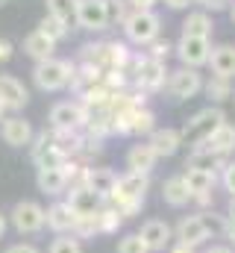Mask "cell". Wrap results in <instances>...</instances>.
<instances>
[{"instance_id": "obj_1", "label": "cell", "mask_w": 235, "mask_h": 253, "mask_svg": "<svg viewBox=\"0 0 235 253\" xmlns=\"http://www.w3.org/2000/svg\"><path fill=\"white\" fill-rule=\"evenodd\" d=\"M120 27H123V36H126V42H132V44H138V47H147V44H153V42L159 39V33H162V21H159V15H156L153 9H150V12L132 9Z\"/></svg>"}, {"instance_id": "obj_2", "label": "cell", "mask_w": 235, "mask_h": 253, "mask_svg": "<svg viewBox=\"0 0 235 253\" xmlns=\"http://www.w3.org/2000/svg\"><path fill=\"white\" fill-rule=\"evenodd\" d=\"M221 124H224V112H221L218 106H206V109H200L194 118L185 121V126L179 129V135H182V141L200 147V144H206V138H209Z\"/></svg>"}, {"instance_id": "obj_3", "label": "cell", "mask_w": 235, "mask_h": 253, "mask_svg": "<svg viewBox=\"0 0 235 253\" xmlns=\"http://www.w3.org/2000/svg\"><path fill=\"white\" fill-rule=\"evenodd\" d=\"M74 65L71 59H47V62H39L36 65V71H33V77H36V85L41 88V91H59V88H65V85H71V80H74Z\"/></svg>"}, {"instance_id": "obj_4", "label": "cell", "mask_w": 235, "mask_h": 253, "mask_svg": "<svg viewBox=\"0 0 235 253\" xmlns=\"http://www.w3.org/2000/svg\"><path fill=\"white\" fill-rule=\"evenodd\" d=\"M176 56L182 59V68H200V65H209L212 56V39H194V36H179L176 42Z\"/></svg>"}, {"instance_id": "obj_5", "label": "cell", "mask_w": 235, "mask_h": 253, "mask_svg": "<svg viewBox=\"0 0 235 253\" xmlns=\"http://www.w3.org/2000/svg\"><path fill=\"white\" fill-rule=\"evenodd\" d=\"M85 118H88V109L82 103L62 100L50 109V124L56 132H77L79 126H85Z\"/></svg>"}, {"instance_id": "obj_6", "label": "cell", "mask_w": 235, "mask_h": 253, "mask_svg": "<svg viewBox=\"0 0 235 253\" xmlns=\"http://www.w3.org/2000/svg\"><path fill=\"white\" fill-rule=\"evenodd\" d=\"M77 27L100 33L109 27V3L106 0H79L77 6Z\"/></svg>"}, {"instance_id": "obj_7", "label": "cell", "mask_w": 235, "mask_h": 253, "mask_svg": "<svg viewBox=\"0 0 235 253\" xmlns=\"http://www.w3.org/2000/svg\"><path fill=\"white\" fill-rule=\"evenodd\" d=\"M165 74H168V68L162 59H150V56H141L138 59V68H135V85L141 88V91H156V88H162L165 85Z\"/></svg>"}, {"instance_id": "obj_8", "label": "cell", "mask_w": 235, "mask_h": 253, "mask_svg": "<svg viewBox=\"0 0 235 253\" xmlns=\"http://www.w3.org/2000/svg\"><path fill=\"white\" fill-rule=\"evenodd\" d=\"M200 88H203V77L194 68H179V71H174L168 77V91H171V97H176V100H188Z\"/></svg>"}, {"instance_id": "obj_9", "label": "cell", "mask_w": 235, "mask_h": 253, "mask_svg": "<svg viewBox=\"0 0 235 253\" xmlns=\"http://www.w3.org/2000/svg\"><path fill=\"white\" fill-rule=\"evenodd\" d=\"M12 221H15V227H18L21 233H36V230H41V227H44L47 212H44L39 203L24 200V203H18V206L12 209Z\"/></svg>"}, {"instance_id": "obj_10", "label": "cell", "mask_w": 235, "mask_h": 253, "mask_svg": "<svg viewBox=\"0 0 235 253\" xmlns=\"http://www.w3.org/2000/svg\"><path fill=\"white\" fill-rule=\"evenodd\" d=\"M33 159H36V165H39V168H62V165L68 162V156L59 150L56 138H53V135H47V132H41V135H39V141L33 144Z\"/></svg>"}, {"instance_id": "obj_11", "label": "cell", "mask_w": 235, "mask_h": 253, "mask_svg": "<svg viewBox=\"0 0 235 253\" xmlns=\"http://www.w3.org/2000/svg\"><path fill=\"white\" fill-rule=\"evenodd\" d=\"M27 100H30V94H27L24 83L12 74H0V103H3V109H21V106H27Z\"/></svg>"}, {"instance_id": "obj_12", "label": "cell", "mask_w": 235, "mask_h": 253, "mask_svg": "<svg viewBox=\"0 0 235 253\" xmlns=\"http://www.w3.org/2000/svg\"><path fill=\"white\" fill-rule=\"evenodd\" d=\"M68 206H71V212L77 215V221H79V218H94V215L100 212V194H94L91 189L79 186V189L71 194Z\"/></svg>"}, {"instance_id": "obj_13", "label": "cell", "mask_w": 235, "mask_h": 253, "mask_svg": "<svg viewBox=\"0 0 235 253\" xmlns=\"http://www.w3.org/2000/svg\"><path fill=\"white\" fill-rule=\"evenodd\" d=\"M0 135H3L6 144H12V147H24V144L33 141V126H30V121H24V118L15 115V118H6V121H3Z\"/></svg>"}, {"instance_id": "obj_14", "label": "cell", "mask_w": 235, "mask_h": 253, "mask_svg": "<svg viewBox=\"0 0 235 253\" xmlns=\"http://www.w3.org/2000/svg\"><path fill=\"white\" fill-rule=\"evenodd\" d=\"M82 183H85V189H91L94 194L109 197L118 186V177L109 168H88V171H82Z\"/></svg>"}, {"instance_id": "obj_15", "label": "cell", "mask_w": 235, "mask_h": 253, "mask_svg": "<svg viewBox=\"0 0 235 253\" xmlns=\"http://www.w3.org/2000/svg\"><path fill=\"white\" fill-rule=\"evenodd\" d=\"M53 50H56V42L53 39H47L44 33H30L27 39H24V53L27 56H33L36 62H47V59H53Z\"/></svg>"}, {"instance_id": "obj_16", "label": "cell", "mask_w": 235, "mask_h": 253, "mask_svg": "<svg viewBox=\"0 0 235 253\" xmlns=\"http://www.w3.org/2000/svg\"><path fill=\"white\" fill-rule=\"evenodd\" d=\"M176 236H179V242H182V245H188V248H194V245H200L203 239H209V230H206L203 215H194V218L179 221Z\"/></svg>"}, {"instance_id": "obj_17", "label": "cell", "mask_w": 235, "mask_h": 253, "mask_svg": "<svg viewBox=\"0 0 235 253\" xmlns=\"http://www.w3.org/2000/svg\"><path fill=\"white\" fill-rule=\"evenodd\" d=\"M209 65H212L215 77L233 80V77H235V47H233V44H221V47H212Z\"/></svg>"}, {"instance_id": "obj_18", "label": "cell", "mask_w": 235, "mask_h": 253, "mask_svg": "<svg viewBox=\"0 0 235 253\" xmlns=\"http://www.w3.org/2000/svg\"><path fill=\"white\" fill-rule=\"evenodd\" d=\"M212 30H215V24H212V15H209L206 9H200V12H188V18L182 21V36L212 39Z\"/></svg>"}, {"instance_id": "obj_19", "label": "cell", "mask_w": 235, "mask_h": 253, "mask_svg": "<svg viewBox=\"0 0 235 253\" xmlns=\"http://www.w3.org/2000/svg\"><path fill=\"white\" fill-rule=\"evenodd\" d=\"M156 150H153V144L147 141V144H135L129 153H126V165H129V171H135V174H147L153 165H156Z\"/></svg>"}, {"instance_id": "obj_20", "label": "cell", "mask_w": 235, "mask_h": 253, "mask_svg": "<svg viewBox=\"0 0 235 253\" xmlns=\"http://www.w3.org/2000/svg\"><path fill=\"white\" fill-rule=\"evenodd\" d=\"M200 147H209V150H215L218 156L233 153V150H235V126L224 121V124L218 126L209 138H206V144H200Z\"/></svg>"}, {"instance_id": "obj_21", "label": "cell", "mask_w": 235, "mask_h": 253, "mask_svg": "<svg viewBox=\"0 0 235 253\" xmlns=\"http://www.w3.org/2000/svg\"><path fill=\"white\" fill-rule=\"evenodd\" d=\"M150 144H153L156 156H174L176 150H179V144H182V135H179V129H171V126H165V129H153Z\"/></svg>"}, {"instance_id": "obj_22", "label": "cell", "mask_w": 235, "mask_h": 253, "mask_svg": "<svg viewBox=\"0 0 235 253\" xmlns=\"http://www.w3.org/2000/svg\"><path fill=\"white\" fill-rule=\"evenodd\" d=\"M138 236L144 239L147 251H162V248L168 245V239H171V227H168L165 221H147Z\"/></svg>"}, {"instance_id": "obj_23", "label": "cell", "mask_w": 235, "mask_h": 253, "mask_svg": "<svg viewBox=\"0 0 235 253\" xmlns=\"http://www.w3.org/2000/svg\"><path fill=\"white\" fill-rule=\"evenodd\" d=\"M185 186L191 191V197H200V200H209V191L215 186V174H209V171H197V168H188L185 171Z\"/></svg>"}, {"instance_id": "obj_24", "label": "cell", "mask_w": 235, "mask_h": 253, "mask_svg": "<svg viewBox=\"0 0 235 253\" xmlns=\"http://www.w3.org/2000/svg\"><path fill=\"white\" fill-rule=\"evenodd\" d=\"M221 162H224V156H218L215 150H209V147H194L191 156H188V162H185V168H197V171L215 174V168H221Z\"/></svg>"}, {"instance_id": "obj_25", "label": "cell", "mask_w": 235, "mask_h": 253, "mask_svg": "<svg viewBox=\"0 0 235 253\" xmlns=\"http://www.w3.org/2000/svg\"><path fill=\"white\" fill-rule=\"evenodd\" d=\"M68 186V177L62 168H39V189L44 194H59Z\"/></svg>"}, {"instance_id": "obj_26", "label": "cell", "mask_w": 235, "mask_h": 253, "mask_svg": "<svg viewBox=\"0 0 235 253\" xmlns=\"http://www.w3.org/2000/svg\"><path fill=\"white\" fill-rule=\"evenodd\" d=\"M47 224H50L56 233H65V230H74V227H77V215L71 212L68 203H56L53 209H47Z\"/></svg>"}, {"instance_id": "obj_27", "label": "cell", "mask_w": 235, "mask_h": 253, "mask_svg": "<svg viewBox=\"0 0 235 253\" xmlns=\"http://www.w3.org/2000/svg\"><path fill=\"white\" fill-rule=\"evenodd\" d=\"M162 197H165V203H171V206H185V203L191 200V191H188V186H185L182 177H171V180L162 186Z\"/></svg>"}, {"instance_id": "obj_28", "label": "cell", "mask_w": 235, "mask_h": 253, "mask_svg": "<svg viewBox=\"0 0 235 253\" xmlns=\"http://www.w3.org/2000/svg\"><path fill=\"white\" fill-rule=\"evenodd\" d=\"M47 3V15H53L59 18L62 24H77V6H79V0H44Z\"/></svg>"}, {"instance_id": "obj_29", "label": "cell", "mask_w": 235, "mask_h": 253, "mask_svg": "<svg viewBox=\"0 0 235 253\" xmlns=\"http://www.w3.org/2000/svg\"><path fill=\"white\" fill-rule=\"evenodd\" d=\"M39 33H44L47 39H53V42L59 44V42L71 33V27H68V24H62V21L53 18V15H44V18L39 21Z\"/></svg>"}, {"instance_id": "obj_30", "label": "cell", "mask_w": 235, "mask_h": 253, "mask_svg": "<svg viewBox=\"0 0 235 253\" xmlns=\"http://www.w3.org/2000/svg\"><path fill=\"white\" fill-rule=\"evenodd\" d=\"M203 88H206V94H209L212 100H218V103L233 97V85H230V80H224V77H215V74H212V80H209Z\"/></svg>"}, {"instance_id": "obj_31", "label": "cell", "mask_w": 235, "mask_h": 253, "mask_svg": "<svg viewBox=\"0 0 235 253\" xmlns=\"http://www.w3.org/2000/svg\"><path fill=\"white\" fill-rule=\"evenodd\" d=\"M153 112L150 109H144V106H138L135 112H132V121H129V132H150L153 129Z\"/></svg>"}, {"instance_id": "obj_32", "label": "cell", "mask_w": 235, "mask_h": 253, "mask_svg": "<svg viewBox=\"0 0 235 253\" xmlns=\"http://www.w3.org/2000/svg\"><path fill=\"white\" fill-rule=\"evenodd\" d=\"M106 3H109V24H112V21L123 24V21H126V15L132 12V6H129L126 0H106Z\"/></svg>"}, {"instance_id": "obj_33", "label": "cell", "mask_w": 235, "mask_h": 253, "mask_svg": "<svg viewBox=\"0 0 235 253\" xmlns=\"http://www.w3.org/2000/svg\"><path fill=\"white\" fill-rule=\"evenodd\" d=\"M118 253H147V245L141 236H126V239H120Z\"/></svg>"}, {"instance_id": "obj_34", "label": "cell", "mask_w": 235, "mask_h": 253, "mask_svg": "<svg viewBox=\"0 0 235 253\" xmlns=\"http://www.w3.org/2000/svg\"><path fill=\"white\" fill-rule=\"evenodd\" d=\"M147 47H150V53H147V56H150V59H162V62H165V59H168V53L174 50L168 39H165V42H162V39H156V42H153V44H147Z\"/></svg>"}, {"instance_id": "obj_35", "label": "cell", "mask_w": 235, "mask_h": 253, "mask_svg": "<svg viewBox=\"0 0 235 253\" xmlns=\"http://www.w3.org/2000/svg\"><path fill=\"white\" fill-rule=\"evenodd\" d=\"M50 253H82V248L77 239H56L50 245Z\"/></svg>"}, {"instance_id": "obj_36", "label": "cell", "mask_w": 235, "mask_h": 253, "mask_svg": "<svg viewBox=\"0 0 235 253\" xmlns=\"http://www.w3.org/2000/svg\"><path fill=\"white\" fill-rule=\"evenodd\" d=\"M224 186H227V191H233V197H235V162H230L224 168Z\"/></svg>"}, {"instance_id": "obj_37", "label": "cell", "mask_w": 235, "mask_h": 253, "mask_svg": "<svg viewBox=\"0 0 235 253\" xmlns=\"http://www.w3.org/2000/svg\"><path fill=\"white\" fill-rule=\"evenodd\" d=\"M12 53H15V44L9 39H0V62H9Z\"/></svg>"}, {"instance_id": "obj_38", "label": "cell", "mask_w": 235, "mask_h": 253, "mask_svg": "<svg viewBox=\"0 0 235 253\" xmlns=\"http://www.w3.org/2000/svg\"><path fill=\"white\" fill-rule=\"evenodd\" d=\"M132 9H141V12H150L153 6H156V0H126Z\"/></svg>"}, {"instance_id": "obj_39", "label": "cell", "mask_w": 235, "mask_h": 253, "mask_svg": "<svg viewBox=\"0 0 235 253\" xmlns=\"http://www.w3.org/2000/svg\"><path fill=\"white\" fill-rule=\"evenodd\" d=\"M230 3H235V0H206V6H203V9H212V12H218V9H227Z\"/></svg>"}, {"instance_id": "obj_40", "label": "cell", "mask_w": 235, "mask_h": 253, "mask_svg": "<svg viewBox=\"0 0 235 253\" xmlns=\"http://www.w3.org/2000/svg\"><path fill=\"white\" fill-rule=\"evenodd\" d=\"M6 253H39L36 248H30V245H15V248H9Z\"/></svg>"}, {"instance_id": "obj_41", "label": "cell", "mask_w": 235, "mask_h": 253, "mask_svg": "<svg viewBox=\"0 0 235 253\" xmlns=\"http://www.w3.org/2000/svg\"><path fill=\"white\" fill-rule=\"evenodd\" d=\"M224 233H227V236H230V239L235 242V218H230V221L224 224Z\"/></svg>"}, {"instance_id": "obj_42", "label": "cell", "mask_w": 235, "mask_h": 253, "mask_svg": "<svg viewBox=\"0 0 235 253\" xmlns=\"http://www.w3.org/2000/svg\"><path fill=\"white\" fill-rule=\"evenodd\" d=\"M165 3H168V9H185L191 0H165Z\"/></svg>"}, {"instance_id": "obj_43", "label": "cell", "mask_w": 235, "mask_h": 253, "mask_svg": "<svg viewBox=\"0 0 235 253\" xmlns=\"http://www.w3.org/2000/svg\"><path fill=\"white\" fill-rule=\"evenodd\" d=\"M174 253H191V248H188V245H179V248H176Z\"/></svg>"}, {"instance_id": "obj_44", "label": "cell", "mask_w": 235, "mask_h": 253, "mask_svg": "<svg viewBox=\"0 0 235 253\" xmlns=\"http://www.w3.org/2000/svg\"><path fill=\"white\" fill-rule=\"evenodd\" d=\"M230 218H235V197H233V203H230Z\"/></svg>"}, {"instance_id": "obj_45", "label": "cell", "mask_w": 235, "mask_h": 253, "mask_svg": "<svg viewBox=\"0 0 235 253\" xmlns=\"http://www.w3.org/2000/svg\"><path fill=\"white\" fill-rule=\"evenodd\" d=\"M209 253H230V251H227V248H212Z\"/></svg>"}, {"instance_id": "obj_46", "label": "cell", "mask_w": 235, "mask_h": 253, "mask_svg": "<svg viewBox=\"0 0 235 253\" xmlns=\"http://www.w3.org/2000/svg\"><path fill=\"white\" fill-rule=\"evenodd\" d=\"M3 230H6V221H3V215H0V236H3Z\"/></svg>"}, {"instance_id": "obj_47", "label": "cell", "mask_w": 235, "mask_h": 253, "mask_svg": "<svg viewBox=\"0 0 235 253\" xmlns=\"http://www.w3.org/2000/svg\"><path fill=\"white\" fill-rule=\"evenodd\" d=\"M230 15H233V24H235V3H233V9H230Z\"/></svg>"}, {"instance_id": "obj_48", "label": "cell", "mask_w": 235, "mask_h": 253, "mask_svg": "<svg viewBox=\"0 0 235 253\" xmlns=\"http://www.w3.org/2000/svg\"><path fill=\"white\" fill-rule=\"evenodd\" d=\"M191 3H200V6H206V0H191Z\"/></svg>"}, {"instance_id": "obj_49", "label": "cell", "mask_w": 235, "mask_h": 253, "mask_svg": "<svg viewBox=\"0 0 235 253\" xmlns=\"http://www.w3.org/2000/svg\"><path fill=\"white\" fill-rule=\"evenodd\" d=\"M6 3H9V0H0V6H6Z\"/></svg>"}, {"instance_id": "obj_50", "label": "cell", "mask_w": 235, "mask_h": 253, "mask_svg": "<svg viewBox=\"0 0 235 253\" xmlns=\"http://www.w3.org/2000/svg\"><path fill=\"white\" fill-rule=\"evenodd\" d=\"M0 115H3V103H0Z\"/></svg>"}, {"instance_id": "obj_51", "label": "cell", "mask_w": 235, "mask_h": 253, "mask_svg": "<svg viewBox=\"0 0 235 253\" xmlns=\"http://www.w3.org/2000/svg\"><path fill=\"white\" fill-rule=\"evenodd\" d=\"M233 94H235V91H233Z\"/></svg>"}]
</instances>
